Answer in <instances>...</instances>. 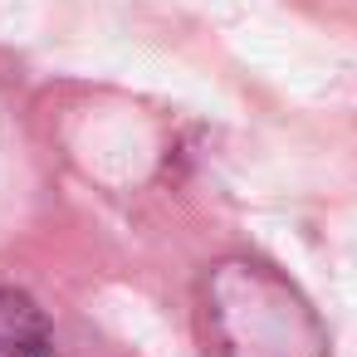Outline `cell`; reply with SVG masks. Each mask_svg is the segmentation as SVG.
<instances>
[{
	"mask_svg": "<svg viewBox=\"0 0 357 357\" xmlns=\"http://www.w3.org/2000/svg\"><path fill=\"white\" fill-rule=\"evenodd\" d=\"M0 357H54V333L45 308L6 284H0Z\"/></svg>",
	"mask_w": 357,
	"mask_h": 357,
	"instance_id": "obj_2",
	"label": "cell"
},
{
	"mask_svg": "<svg viewBox=\"0 0 357 357\" xmlns=\"http://www.w3.org/2000/svg\"><path fill=\"white\" fill-rule=\"evenodd\" d=\"M201 298L220 357H328V333L308 298L259 259H220Z\"/></svg>",
	"mask_w": 357,
	"mask_h": 357,
	"instance_id": "obj_1",
	"label": "cell"
}]
</instances>
